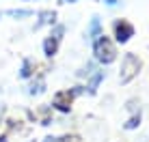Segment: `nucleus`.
I'll use <instances>...</instances> for the list:
<instances>
[{"label":"nucleus","mask_w":149,"mask_h":142,"mask_svg":"<svg viewBox=\"0 0 149 142\" xmlns=\"http://www.w3.org/2000/svg\"><path fill=\"white\" fill-rule=\"evenodd\" d=\"M93 56L100 65H110L117 60V48L112 43L110 37L106 34H100V37L93 41Z\"/></svg>","instance_id":"f257e3e1"},{"label":"nucleus","mask_w":149,"mask_h":142,"mask_svg":"<svg viewBox=\"0 0 149 142\" xmlns=\"http://www.w3.org/2000/svg\"><path fill=\"white\" fill-rule=\"evenodd\" d=\"M143 69V60L136 56L134 52H127L121 60V69H119V82L121 84H130L132 80L141 73Z\"/></svg>","instance_id":"f03ea898"},{"label":"nucleus","mask_w":149,"mask_h":142,"mask_svg":"<svg viewBox=\"0 0 149 142\" xmlns=\"http://www.w3.org/2000/svg\"><path fill=\"white\" fill-rule=\"evenodd\" d=\"M63 34H65V26H61V24H54L52 30H50V34L43 39V54H45V58L56 56V52H58V45H61V41H63Z\"/></svg>","instance_id":"7ed1b4c3"},{"label":"nucleus","mask_w":149,"mask_h":142,"mask_svg":"<svg viewBox=\"0 0 149 142\" xmlns=\"http://www.w3.org/2000/svg\"><path fill=\"white\" fill-rule=\"evenodd\" d=\"M112 32H115L117 43H127L132 37H134V26H132L127 19H115V24H112Z\"/></svg>","instance_id":"20e7f679"},{"label":"nucleus","mask_w":149,"mask_h":142,"mask_svg":"<svg viewBox=\"0 0 149 142\" xmlns=\"http://www.w3.org/2000/svg\"><path fill=\"white\" fill-rule=\"evenodd\" d=\"M76 95H78L76 90H58L52 97V108H56L58 112H69Z\"/></svg>","instance_id":"39448f33"},{"label":"nucleus","mask_w":149,"mask_h":142,"mask_svg":"<svg viewBox=\"0 0 149 142\" xmlns=\"http://www.w3.org/2000/svg\"><path fill=\"white\" fill-rule=\"evenodd\" d=\"M39 22L35 24V30H39V28H43V26H54L56 24V13L54 11H39Z\"/></svg>","instance_id":"423d86ee"},{"label":"nucleus","mask_w":149,"mask_h":142,"mask_svg":"<svg viewBox=\"0 0 149 142\" xmlns=\"http://www.w3.org/2000/svg\"><path fill=\"white\" fill-rule=\"evenodd\" d=\"M43 90H45V80H43V75H37V78L28 84V95L35 97V95H41Z\"/></svg>","instance_id":"0eeeda50"},{"label":"nucleus","mask_w":149,"mask_h":142,"mask_svg":"<svg viewBox=\"0 0 149 142\" xmlns=\"http://www.w3.org/2000/svg\"><path fill=\"white\" fill-rule=\"evenodd\" d=\"M86 34H89V39H93V41L100 37V34H104V32H102V22H100V17H97V15H93V17H91V24H89Z\"/></svg>","instance_id":"6e6552de"},{"label":"nucleus","mask_w":149,"mask_h":142,"mask_svg":"<svg viewBox=\"0 0 149 142\" xmlns=\"http://www.w3.org/2000/svg\"><path fill=\"white\" fill-rule=\"evenodd\" d=\"M33 73H35V63L30 58H24L22 60V67H19V78L28 80V78H33Z\"/></svg>","instance_id":"1a4fd4ad"},{"label":"nucleus","mask_w":149,"mask_h":142,"mask_svg":"<svg viewBox=\"0 0 149 142\" xmlns=\"http://www.w3.org/2000/svg\"><path fill=\"white\" fill-rule=\"evenodd\" d=\"M104 78H106V73H104V71H95V73L91 75V80H89V86H86L91 95H95V93H97V86H100V82H102Z\"/></svg>","instance_id":"9d476101"},{"label":"nucleus","mask_w":149,"mask_h":142,"mask_svg":"<svg viewBox=\"0 0 149 142\" xmlns=\"http://www.w3.org/2000/svg\"><path fill=\"white\" fill-rule=\"evenodd\" d=\"M138 125H141V110H138L136 114H132L130 119H127L125 123H123V127H125V129H136Z\"/></svg>","instance_id":"9b49d317"},{"label":"nucleus","mask_w":149,"mask_h":142,"mask_svg":"<svg viewBox=\"0 0 149 142\" xmlns=\"http://www.w3.org/2000/svg\"><path fill=\"white\" fill-rule=\"evenodd\" d=\"M7 15H11V17H30L33 11L30 9H11V11H7Z\"/></svg>","instance_id":"f8f14e48"},{"label":"nucleus","mask_w":149,"mask_h":142,"mask_svg":"<svg viewBox=\"0 0 149 142\" xmlns=\"http://www.w3.org/2000/svg\"><path fill=\"white\" fill-rule=\"evenodd\" d=\"M104 2H106V4H110V7H115V4L119 2V0H104Z\"/></svg>","instance_id":"ddd939ff"},{"label":"nucleus","mask_w":149,"mask_h":142,"mask_svg":"<svg viewBox=\"0 0 149 142\" xmlns=\"http://www.w3.org/2000/svg\"><path fill=\"white\" fill-rule=\"evenodd\" d=\"M63 4H74V2H78V0H61Z\"/></svg>","instance_id":"4468645a"},{"label":"nucleus","mask_w":149,"mask_h":142,"mask_svg":"<svg viewBox=\"0 0 149 142\" xmlns=\"http://www.w3.org/2000/svg\"><path fill=\"white\" fill-rule=\"evenodd\" d=\"M28 142H35V140H28Z\"/></svg>","instance_id":"2eb2a0df"}]
</instances>
